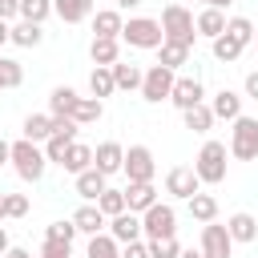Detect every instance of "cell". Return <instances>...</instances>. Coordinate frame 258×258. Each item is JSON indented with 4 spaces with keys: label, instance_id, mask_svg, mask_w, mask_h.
Masks as SVG:
<instances>
[{
    "label": "cell",
    "instance_id": "cell-1",
    "mask_svg": "<svg viewBox=\"0 0 258 258\" xmlns=\"http://www.w3.org/2000/svg\"><path fill=\"white\" fill-rule=\"evenodd\" d=\"M157 24H161V36H165V40L194 48V40H198V28H194V12H189L185 4H165Z\"/></svg>",
    "mask_w": 258,
    "mask_h": 258
},
{
    "label": "cell",
    "instance_id": "cell-2",
    "mask_svg": "<svg viewBox=\"0 0 258 258\" xmlns=\"http://www.w3.org/2000/svg\"><path fill=\"white\" fill-rule=\"evenodd\" d=\"M8 161H12V169H16V177L20 181H40L44 177V169H48V157H44V149L36 145V141H12V153H8Z\"/></svg>",
    "mask_w": 258,
    "mask_h": 258
},
{
    "label": "cell",
    "instance_id": "cell-3",
    "mask_svg": "<svg viewBox=\"0 0 258 258\" xmlns=\"http://www.w3.org/2000/svg\"><path fill=\"white\" fill-rule=\"evenodd\" d=\"M226 157H230L226 141H206L202 153L194 157V173H198V181H202V185H222V181H226V165H230Z\"/></svg>",
    "mask_w": 258,
    "mask_h": 258
},
{
    "label": "cell",
    "instance_id": "cell-4",
    "mask_svg": "<svg viewBox=\"0 0 258 258\" xmlns=\"http://www.w3.org/2000/svg\"><path fill=\"white\" fill-rule=\"evenodd\" d=\"M121 40H125L129 48L157 52L165 36H161V24H157L153 16H129V20H125V28H121Z\"/></svg>",
    "mask_w": 258,
    "mask_h": 258
},
{
    "label": "cell",
    "instance_id": "cell-5",
    "mask_svg": "<svg viewBox=\"0 0 258 258\" xmlns=\"http://www.w3.org/2000/svg\"><path fill=\"white\" fill-rule=\"evenodd\" d=\"M177 234V210L169 202H157L141 214V238L145 242H157V238H173Z\"/></svg>",
    "mask_w": 258,
    "mask_h": 258
},
{
    "label": "cell",
    "instance_id": "cell-6",
    "mask_svg": "<svg viewBox=\"0 0 258 258\" xmlns=\"http://www.w3.org/2000/svg\"><path fill=\"white\" fill-rule=\"evenodd\" d=\"M234 129H230V157H238V161H254L258 157V117H234L230 121Z\"/></svg>",
    "mask_w": 258,
    "mask_h": 258
},
{
    "label": "cell",
    "instance_id": "cell-7",
    "mask_svg": "<svg viewBox=\"0 0 258 258\" xmlns=\"http://www.w3.org/2000/svg\"><path fill=\"white\" fill-rule=\"evenodd\" d=\"M121 173H125L129 181H153V173H157L153 149H149V145H129V149H125V161H121Z\"/></svg>",
    "mask_w": 258,
    "mask_h": 258
},
{
    "label": "cell",
    "instance_id": "cell-8",
    "mask_svg": "<svg viewBox=\"0 0 258 258\" xmlns=\"http://www.w3.org/2000/svg\"><path fill=\"white\" fill-rule=\"evenodd\" d=\"M173 77H177V73H169L165 64H149V69H145V77H141V89H137V93H141L149 105H157V101H169Z\"/></svg>",
    "mask_w": 258,
    "mask_h": 258
},
{
    "label": "cell",
    "instance_id": "cell-9",
    "mask_svg": "<svg viewBox=\"0 0 258 258\" xmlns=\"http://www.w3.org/2000/svg\"><path fill=\"white\" fill-rule=\"evenodd\" d=\"M165 194H173L177 202H189L194 194H202V181H198L194 165H173L165 173Z\"/></svg>",
    "mask_w": 258,
    "mask_h": 258
},
{
    "label": "cell",
    "instance_id": "cell-10",
    "mask_svg": "<svg viewBox=\"0 0 258 258\" xmlns=\"http://www.w3.org/2000/svg\"><path fill=\"white\" fill-rule=\"evenodd\" d=\"M198 250H202V258H230V254H234V242H230V234H226L222 222H206Z\"/></svg>",
    "mask_w": 258,
    "mask_h": 258
},
{
    "label": "cell",
    "instance_id": "cell-11",
    "mask_svg": "<svg viewBox=\"0 0 258 258\" xmlns=\"http://www.w3.org/2000/svg\"><path fill=\"white\" fill-rule=\"evenodd\" d=\"M169 101L185 113V109H194V105H202V101H206V89H202V81H198V77H173Z\"/></svg>",
    "mask_w": 258,
    "mask_h": 258
},
{
    "label": "cell",
    "instance_id": "cell-12",
    "mask_svg": "<svg viewBox=\"0 0 258 258\" xmlns=\"http://www.w3.org/2000/svg\"><path fill=\"white\" fill-rule=\"evenodd\" d=\"M105 234L117 242V246H129V242H141V214H117V218H109V226H105Z\"/></svg>",
    "mask_w": 258,
    "mask_h": 258
},
{
    "label": "cell",
    "instance_id": "cell-13",
    "mask_svg": "<svg viewBox=\"0 0 258 258\" xmlns=\"http://www.w3.org/2000/svg\"><path fill=\"white\" fill-rule=\"evenodd\" d=\"M121 161H125V145L121 141H101L97 149H93V169L97 173H121Z\"/></svg>",
    "mask_w": 258,
    "mask_h": 258
},
{
    "label": "cell",
    "instance_id": "cell-14",
    "mask_svg": "<svg viewBox=\"0 0 258 258\" xmlns=\"http://www.w3.org/2000/svg\"><path fill=\"white\" fill-rule=\"evenodd\" d=\"M121 194H125V210H129V214H145L149 206H157V189H153V181H129Z\"/></svg>",
    "mask_w": 258,
    "mask_h": 258
},
{
    "label": "cell",
    "instance_id": "cell-15",
    "mask_svg": "<svg viewBox=\"0 0 258 258\" xmlns=\"http://www.w3.org/2000/svg\"><path fill=\"white\" fill-rule=\"evenodd\" d=\"M93 36H109V40H121V28H125V16L117 8H97L93 16Z\"/></svg>",
    "mask_w": 258,
    "mask_h": 258
},
{
    "label": "cell",
    "instance_id": "cell-16",
    "mask_svg": "<svg viewBox=\"0 0 258 258\" xmlns=\"http://www.w3.org/2000/svg\"><path fill=\"white\" fill-rule=\"evenodd\" d=\"M210 113H214V121H234V117H242V93L218 89L214 101H210Z\"/></svg>",
    "mask_w": 258,
    "mask_h": 258
},
{
    "label": "cell",
    "instance_id": "cell-17",
    "mask_svg": "<svg viewBox=\"0 0 258 258\" xmlns=\"http://www.w3.org/2000/svg\"><path fill=\"white\" fill-rule=\"evenodd\" d=\"M73 226H77V234H105V226H109V218L97 210V202H85L77 214H73Z\"/></svg>",
    "mask_w": 258,
    "mask_h": 258
},
{
    "label": "cell",
    "instance_id": "cell-18",
    "mask_svg": "<svg viewBox=\"0 0 258 258\" xmlns=\"http://www.w3.org/2000/svg\"><path fill=\"white\" fill-rule=\"evenodd\" d=\"M226 234H230V242H254L258 238V218L246 214V210H238V214L226 218Z\"/></svg>",
    "mask_w": 258,
    "mask_h": 258
},
{
    "label": "cell",
    "instance_id": "cell-19",
    "mask_svg": "<svg viewBox=\"0 0 258 258\" xmlns=\"http://www.w3.org/2000/svg\"><path fill=\"white\" fill-rule=\"evenodd\" d=\"M194 28H198V36L218 40V36L226 32V12H222V8H202V12L194 16Z\"/></svg>",
    "mask_w": 258,
    "mask_h": 258
},
{
    "label": "cell",
    "instance_id": "cell-20",
    "mask_svg": "<svg viewBox=\"0 0 258 258\" xmlns=\"http://www.w3.org/2000/svg\"><path fill=\"white\" fill-rule=\"evenodd\" d=\"M89 56H93V64H97V69H113V64L121 60V40L93 36V44H89Z\"/></svg>",
    "mask_w": 258,
    "mask_h": 258
},
{
    "label": "cell",
    "instance_id": "cell-21",
    "mask_svg": "<svg viewBox=\"0 0 258 258\" xmlns=\"http://www.w3.org/2000/svg\"><path fill=\"white\" fill-rule=\"evenodd\" d=\"M52 12H56L64 24H81V20H89V16L97 12V4H93V0H52Z\"/></svg>",
    "mask_w": 258,
    "mask_h": 258
},
{
    "label": "cell",
    "instance_id": "cell-22",
    "mask_svg": "<svg viewBox=\"0 0 258 258\" xmlns=\"http://www.w3.org/2000/svg\"><path fill=\"white\" fill-rule=\"evenodd\" d=\"M60 169L64 173H85V169H93V145H85V141H73L69 145V153H64V161H60Z\"/></svg>",
    "mask_w": 258,
    "mask_h": 258
},
{
    "label": "cell",
    "instance_id": "cell-23",
    "mask_svg": "<svg viewBox=\"0 0 258 258\" xmlns=\"http://www.w3.org/2000/svg\"><path fill=\"white\" fill-rule=\"evenodd\" d=\"M77 89H69V85H56L52 93H48V117H73V109H77Z\"/></svg>",
    "mask_w": 258,
    "mask_h": 258
},
{
    "label": "cell",
    "instance_id": "cell-24",
    "mask_svg": "<svg viewBox=\"0 0 258 258\" xmlns=\"http://www.w3.org/2000/svg\"><path fill=\"white\" fill-rule=\"evenodd\" d=\"M109 73H113V85H117V89H125V93L141 89V77H145V69H137L133 60H117Z\"/></svg>",
    "mask_w": 258,
    "mask_h": 258
},
{
    "label": "cell",
    "instance_id": "cell-25",
    "mask_svg": "<svg viewBox=\"0 0 258 258\" xmlns=\"http://www.w3.org/2000/svg\"><path fill=\"white\" fill-rule=\"evenodd\" d=\"M8 40L20 44V48H36V44L44 40V28H40V24H28V20H16V24L8 28Z\"/></svg>",
    "mask_w": 258,
    "mask_h": 258
},
{
    "label": "cell",
    "instance_id": "cell-26",
    "mask_svg": "<svg viewBox=\"0 0 258 258\" xmlns=\"http://www.w3.org/2000/svg\"><path fill=\"white\" fill-rule=\"evenodd\" d=\"M48 137H52V117H48V113H28V117H24V141L44 145Z\"/></svg>",
    "mask_w": 258,
    "mask_h": 258
},
{
    "label": "cell",
    "instance_id": "cell-27",
    "mask_svg": "<svg viewBox=\"0 0 258 258\" xmlns=\"http://www.w3.org/2000/svg\"><path fill=\"white\" fill-rule=\"evenodd\" d=\"M105 189H109L105 173H97V169H85V173H77V194H81L85 202H97Z\"/></svg>",
    "mask_w": 258,
    "mask_h": 258
},
{
    "label": "cell",
    "instance_id": "cell-28",
    "mask_svg": "<svg viewBox=\"0 0 258 258\" xmlns=\"http://www.w3.org/2000/svg\"><path fill=\"white\" fill-rule=\"evenodd\" d=\"M157 64H165L169 73H177L181 64H189V48H185V44H173V40H161V48H157Z\"/></svg>",
    "mask_w": 258,
    "mask_h": 258
},
{
    "label": "cell",
    "instance_id": "cell-29",
    "mask_svg": "<svg viewBox=\"0 0 258 258\" xmlns=\"http://www.w3.org/2000/svg\"><path fill=\"white\" fill-rule=\"evenodd\" d=\"M73 141H77V129H64V133H52V137H48V141H44V145H40V149H44V157H48V161H52V165H60V161H64V153H69V145H73Z\"/></svg>",
    "mask_w": 258,
    "mask_h": 258
},
{
    "label": "cell",
    "instance_id": "cell-30",
    "mask_svg": "<svg viewBox=\"0 0 258 258\" xmlns=\"http://www.w3.org/2000/svg\"><path fill=\"white\" fill-rule=\"evenodd\" d=\"M189 218L202 222V226L206 222H218V198L214 194H194L189 198Z\"/></svg>",
    "mask_w": 258,
    "mask_h": 258
},
{
    "label": "cell",
    "instance_id": "cell-31",
    "mask_svg": "<svg viewBox=\"0 0 258 258\" xmlns=\"http://www.w3.org/2000/svg\"><path fill=\"white\" fill-rule=\"evenodd\" d=\"M101 117H105V101H97V97H81L77 109H73V121L77 125H97Z\"/></svg>",
    "mask_w": 258,
    "mask_h": 258
},
{
    "label": "cell",
    "instance_id": "cell-32",
    "mask_svg": "<svg viewBox=\"0 0 258 258\" xmlns=\"http://www.w3.org/2000/svg\"><path fill=\"white\" fill-rule=\"evenodd\" d=\"M181 121H185V129H194V133H210L214 129V113H210V105L202 101V105H194V109H185L181 113Z\"/></svg>",
    "mask_w": 258,
    "mask_h": 258
},
{
    "label": "cell",
    "instance_id": "cell-33",
    "mask_svg": "<svg viewBox=\"0 0 258 258\" xmlns=\"http://www.w3.org/2000/svg\"><path fill=\"white\" fill-rule=\"evenodd\" d=\"M210 48H214V60H222V64H230V60L242 56V44H238L230 32H222L218 40H210Z\"/></svg>",
    "mask_w": 258,
    "mask_h": 258
},
{
    "label": "cell",
    "instance_id": "cell-34",
    "mask_svg": "<svg viewBox=\"0 0 258 258\" xmlns=\"http://www.w3.org/2000/svg\"><path fill=\"white\" fill-rule=\"evenodd\" d=\"M89 93H93L97 101L113 97V93H117V85H113V73H109V69H93V73H89Z\"/></svg>",
    "mask_w": 258,
    "mask_h": 258
},
{
    "label": "cell",
    "instance_id": "cell-35",
    "mask_svg": "<svg viewBox=\"0 0 258 258\" xmlns=\"http://www.w3.org/2000/svg\"><path fill=\"white\" fill-rule=\"evenodd\" d=\"M48 16H52V0H20V20L44 24Z\"/></svg>",
    "mask_w": 258,
    "mask_h": 258
},
{
    "label": "cell",
    "instance_id": "cell-36",
    "mask_svg": "<svg viewBox=\"0 0 258 258\" xmlns=\"http://www.w3.org/2000/svg\"><path fill=\"white\" fill-rule=\"evenodd\" d=\"M226 32L246 48V44H254V20H246V16H230L226 20Z\"/></svg>",
    "mask_w": 258,
    "mask_h": 258
},
{
    "label": "cell",
    "instance_id": "cell-37",
    "mask_svg": "<svg viewBox=\"0 0 258 258\" xmlns=\"http://www.w3.org/2000/svg\"><path fill=\"white\" fill-rule=\"evenodd\" d=\"M89 258H121V246L109 234H93L89 238Z\"/></svg>",
    "mask_w": 258,
    "mask_h": 258
},
{
    "label": "cell",
    "instance_id": "cell-38",
    "mask_svg": "<svg viewBox=\"0 0 258 258\" xmlns=\"http://www.w3.org/2000/svg\"><path fill=\"white\" fill-rule=\"evenodd\" d=\"M97 210H101L105 218H117V214H125V194H121V189H105V194L97 198Z\"/></svg>",
    "mask_w": 258,
    "mask_h": 258
},
{
    "label": "cell",
    "instance_id": "cell-39",
    "mask_svg": "<svg viewBox=\"0 0 258 258\" xmlns=\"http://www.w3.org/2000/svg\"><path fill=\"white\" fill-rule=\"evenodd\" d=\"M73 238H77L73 218H69V222H52V226L44 230V242H64V246H73Z\"/></svg>",
    "mask_w": 258,
    "mask_h": 258
},
{
    "label": "cell",
    "instance_id": "cell-40",
    "mask_svg": "<svg viewBox=\"0 0 258 258\" xmlns=\"http://www.w3.org/2000/svg\"><path fill=\"white\" fill-rule=\"evenodd\" d=\"M145 246H149V258H177V254H181V242H177V234H173V238L145 242Z\"/></svg>",
    "mask_w": 258,
    "mask_h": 258
},
{
    "label": "cell",
    "instance_id": "cell-41",
    "mask_svg": "<svg viewBox=\"0 0 258 258\" xmlns=\"http://www.w3.org/2000/svg\"><path fill=\"white\" fill-rule=\"evenodd\" d=\"M0 81H4V89H20V85H24V69H20V60H8V56H4V64H0Z\"/></svg>",
    "mask_w": 258,
    "mask_h": 258
},
{
    "label": "cell",
    "instance_id": "cell-42",
    "mask_svg": "<svg viewBox=\"0 0 258 258\" xmlns=\"http://www.w3.org/2000/svg\"><path fill=\"white\" fill-rule=\"evenodd\" d=\"M4 210H8V218H24L28 214V194H4Z\"/></svg>",
    "mask_w": 258,
    "mask_h": 258
},
{
    "label": "cell",
    "instance_id": "cell-43",
    "mask_svg": "<svg viewBox=\"0 0 258 258\" xmlns=\"http://www.w3.org/2000/svg\"><path fill=\"white\" fill-rule=\"evenodd\" d=\"M40 258H73V246H64V242H44V246H40Z\"/></svg>",
    "mask_w": 258,
    "mask_h": 258
},
{
    "label": "cell",
    "instance_id": "cell-44",
    "mask_svg": "<svg viewBox=\"0 0 258 258\" xmlns=\"http://www.w3.org/2000/svg\"><path fill=\"white\" fill-rule=\"evenodd\" d=\"M20 16V0H0V20L8 24V20H16Z\"/></svg>",
    "mask_w": 258,
    "mask_h": 258
},
{
    "label": "cell",
    "instance_id": "cell-45",
    "mask_svg": "<svg viewBox=\"0 0 258 258\" xmlns=\"http://www.w3.org/2000/svg\"><path fill=\"white\" fill-rule=\"evenodd\" d=\"M121 258H149V246L145 242H129V246H121Z\"/></svg>",
    "mask_w": 258,
    "mask_h": 258
},
{
    "label": "cell",
    "instance_id": "cell-46",
    "mask_svg": "<svg viewBox=\"0 0 258 258\" xmlns=\"http://www.w3.org/2000/svg\"><path fill=\"white\" fill-rule=\"evenodd\" d=\"M242 89H246V97L258 101V73H246V85H242Z\"/></svg>",
    "mask_w": 258,
    "mask_h": 258
},
{
    "label": "cell",
    "instance_id": "cell-47",
    "mask_svg": "<svg viewBox=\"0 0 258 258\" xmlns=\"http://www.w3.org/2000/svg\"><path fill=\"white\" fill-rule=\"evenodd\" d=\"M4 258H32V254H28L24 246H8V254H4Z\"/></svg>",
    "mask_w": 258,
    "mask_h": 258
},
{
    "label": "cell",
    "instance_id": "cell-48",
    "mask_svg": "<svg viewBox=\"0 0 258 258\" xmlns=\"http://www.w3.org/2000/svg\"><path fill=\"white\" fill-rule=\"evenodd\" d=\"M8 153H12V145H8L4 137H0V165H8Z\"/></svg>",
    "mask_w": 258,
    "mask_h": 258
},
{
    "label": "cell",
    "instance_id": "cell-49",
    "mask_svg": "<svg viewBox=\"0 0 258 258\" xmlns=\"http://www.w3.org/2000/svg\"><path fill=\"white\" fill-rule=\"evenodd\" d=\"M8 246H12V242H8V230H4V226H0V258H4V254H8Z\"/></svg>",
    "mask_w": 258,
    "mask_h": 258
},
{
    "label": "cell",
    "instance_id": "cell-50",
    "mask_svg": "<svg viewBox=\"0 0 258 258\" xmlns=\"http://www.w3.org/2000/svg\"><path fill=\"white\" fill-rule=\"evenodd\" d=\"M137 4H141V0H113V8H117V12H125V8H137Z\"/></svg>",
    "mask_w": 258,
    "mask_h": 258
},
{
    "label": "cell",
    "instance_id": "cell-51",
    "mask_svg": "<svg viewBox=\"0 0 258 258\" xmlns=\"http://www.w3.org/2000/svg\"><path fill=\"white\" fill-rule=\"evenodd\" d=\"M202 4H206V8H230L234 0H202Z\"/></svg>",
    "mask_w": 258,
    "mask_h": 258
},
{
    "label": "cell",
    "instance_id": "cell-52",
    "mask_svg": "<svg viewBox=\"0 0 258 258\" xmlns=\"http://www.w3.org/2000/svg\"><path fill=\"white\" fill-rule=\"evenodd\" d=\"M4 44H8V24L0 20V48H4Z\"/></svg>",
    "mask_w": 258,
    "mask_h": 258
},
{
    "label": "cell",
    "instance_id": "cell-53",
    "mask_svg": "<svg viewBox=\"0 0 258 258\" xmlns=\"http://www.w3.org/2000/svg\"><path fill=\"white\" fill-rule=\"evenodd\" d=\"M177 258H202V250H181Z\"/></svg>",
    "mask_w": 258,
    "mask_h": 258
},
{
    "label": "cell",
    "instance_id": "cell-54",
    "mask_svg": "<svg viewBox=\"0 0 258 258\" xmlns=\"http://www.w3.org/2000/svg\"><path fill=\"white\" fill-rule=\"evenodd\" d=\"M8 218V210H4V189H0V222Z\"/></svg>",
    "mask_w": 258,
    "mask_h": 258
},
{
    "label": "cell",
    "instance_id": "cell-55",
    "mask_svg": "<svg viewBox=\"0 0 258 258\" xmlns=\"http://www.w3.org/2000/svg\"><path fill=\"white\" fill-rule=\"evenodd\" d=\"M254 48H258V28H254Z\"/></svg>",
    "mask_w": 258,
    "mask_h": 258
},
{
    "label": "cell",
    "instance_id": "cell-56",
    "mask_svg": "<svg viewBox=\"0 0 258 258\" xmlns=\"http://www.w3.org/2000/svg\"><path fill=\"white\" fill-rule=\"evenodd\" d=\"M0 93H4V81H0Z\"/></svg>",
    "mask_w": 258,
    "mask_h": 258
},
{
    "label": "cell",
    "instance_id": "cell-57",
    "mask_svg": "<svg viewBox=\"0 0 258 258\" xmlns=\"http://www.w3.org/2000/svg\"><path fill=\"white\" fill-rule=\"evenodd\" d=\"M0 64H4V56H0Z\"/></svg>",
    "mask_w": 258,
    "mask_h": 258
},
{
    "label": "cell",
    "instance_id": "cell-58",
    "mask_svg": "<svg viewBox=\"0 0 258 258\" xmlns=\"http://www.w3.org/2000/svg\"><path fill=\"white\" fill-rule=\"evenodd\" d=\"M254 242H258V238H254Z\"/></svg>",
    "mask_w": 258,
    "mask_h": 258
},
{
    "label": "cell",
    "instance_id": "cell-59",
    "mask_svg": "<svg viewBox=\"0 0 258 258\" xmlns=\"http://www.w3.org/2000/svg\"><path fill=\"white\" fill-rule=\"evenodd\" d=\"M36 258H40V254H36Z\"/></svg>",
    "mask_w": 258,
    "mask_h": 258
}]
</instances>
